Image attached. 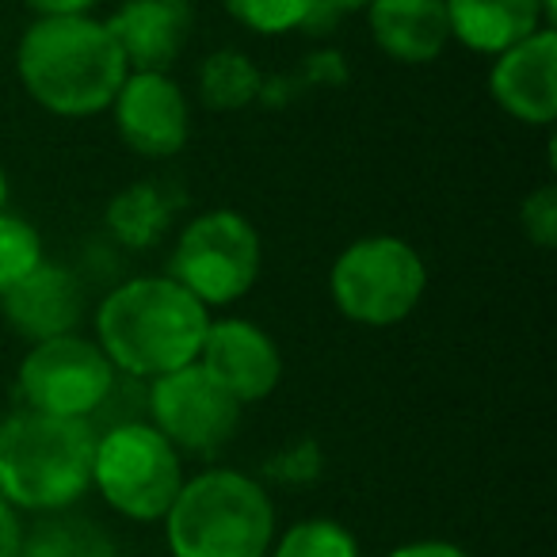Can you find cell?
I'll return each mask as SVG.
<instances>
[{"instance_id":"603a6c76","label":"cell","mask_w":557,"mask_h":557,"mask_svg":"<svg viewBox=\"0 0 557 557\" xmlns=\"http://www.w3.org/2000/svg\"><path fill=\"white\" fill-rule=\"evenodd\" d=\"M519 222H523V233L531 245L554 248L557 245V187L546 184L527 195L523 210H519Z\"/></svg>"},{"instance_id":"6da1fadb","label":"cell","mask_w":557,"mask_h":557,"mask_svg":"<svg viewBox=\"0 0 557 557\" xmlns=\"http://www.w3.org/2000/svg\"><path fill=\"white\" fill-rule=\"evenodd\" d=\"M210 310L169 275L126 278L96 310V344L119 374L153 382L195 363Z\"/></svg>"},{"instance_id":"f1b7e54d","label":"cell","mask_w":557,"mask_h":557,"mask_svg":"<svg viewBox=\"0 0 557 557\" xmlns=\"http://www.w3.org/2000/svg\"><path fill=\"white\" fill-rule=\"evenodd\" d=\"M4 202H9V176L0 169V210H4Z\"/></svg>"},{"instance_id":"8992f818","label":"cell","mask_w":557,"mask_h":557,"mask_svg":"<svg viewBox=\"0 0 557 557\" xmlns=\"http://www.w3.org/2000/svg\"><path fill=\"white\" fill-rule=\"evenodd\" d=\"M92 485L126 519H164L184 485V458L149 420L103 428L96 435Z\"/></svg>"},{"instance_id":"d4e9b609","label":"cell","mask_w":557,"mask_h":557,"mask_svg":"<svg viewBox=\"0 0 557 557\" xmlns=\"http://www.w3.org/2000/svg\"><path fill=\"white\" fill-rule=\"evenodd\" d=\"M371 0H313L306 32H329L336 16H351V12H367Z\"/></svg>"},{"instance_id":"277c9868","label":"cell","mask_w":557,"mask_h":557,"mask_svg":"<svg viewBox=\"0 0 557 557\" xmlns=\"http://www.w3.org/2000/svg\"><path fill=\"white\" fill-rule=\"evenodd\" d=\"M164 523L172 557H263L275 539L268 493L237 470H202L184 481Z\"/></svg>"},{"instance_id":"d6986e66","label":"cell","mask_w":557,"mask_h":557,"mask_svg":"<svg viewBox=\"0 0 557 557\" xmlns=\"http://www.w3.org/2000/svg\"><path fill=\"white\" fill-rule=\"evenodd\" d=\"M169 222H172V202L153 184L126 187L108 207V230L131 248H149L169 230Z\"/></svg>"},{"instance_id":"83f0119b","label":"cell","mask_w":557,"mask_h":557,"mask_svg":"<svg viewBox=\"0 0 557 557\" xmlns=\"http://www.w3.org/2000/svg\"><path fill=\"white\" fill-rule=\"evenodd\" d=\"M389 557H470V554L450 546V542H409V546L394 549Z\"/></svg>"},{"instance_id":"3957f363","label":"cell","mask_w":557,"mask_h":557,"mask_svg":"<svg viewBox=\"0 0 557 557\" xmlns=\"http://www.w3.org/2000/svg\"><path fill=\"white\" fill-rule=\"evenodd\" d=\"M100 428L92 420L20 409L0 420V500L24 511H65L92 488Z\"/></svg>"},{"instance_id":"4fadbf2b","label":"cell","mask_w":557,"mask_h":557,"mask_svg":"<svg viewBox=\"0 0 557 557\" xmlns=\"http://www.w3.org/2000/svg\"><path fill=\"white\" fill-rule=\"evenodd\" d=\"M115 35L131 73H169L191 39V0H123L103 20Z\"/></svg>"},{"instance_id":"9a60e30c","label":"cell","mask_w":557,"mask_h":557,"mask_svg":"<svg viewBox=\"0 0 557 557\" xmlns=\"http://www.w3.org/2000/svg\"><path fill=\"white\" fill-rule=\"evenodd\" d=\"M367 27L374 47L401 65H428L447 50V0H371Z\"/></svg>"},{"instance_id":"484cf974","label":"cell","mask_w":557,"mask_h":557,"mask_svg":"<svg viewBox=\"0 0 557 557\" xmlns=\"http://www.w3.org/2000/svg\"><path fill=\"white\" fill-rule=\"evenodd\" d=\"M20 546H24V527H20L16 508L0 500V557H20Z\"/></svg>"},{"instance_id":"9c48e42d","label":"cell","mask_w":557,"mask_h":557,"mask_svg":"<svg viewBox=\"0 0 557 557\" xmlns=\"http://www.w3.org/2000/svg\"><path fill=\"white\" fill-rule=\"evenodd\" d=\"M245 405L230 397L199 363L161 374L146 386V417L180 455L210 458L237 435Z\"/></svg>"},{"instance_id":"7c38bea8","label":"cell","mask_w":557,"mask_h":557,"mask_svg":"<svg viewBox=\"0 0 557 557\" xmlns=\"http://www.w3.org/2000/svg\"><path fill=\"white\" fill-rule=\"evenodd\" d=\"M488 92L511 119L527 126H554L557 119V32L542 27L531 39L496 54Z\"/></svg>"},{"instance_id":"30bf717a","label":"cell","mask_w":557,"mask_h":557,"mask_svg":"<svg viewBox=\"0 0 557 557\" xmlns=\"http://www.w3.org/2000/svg\"><path fill=\"white\" fill-rule=\"evenodd\" d=\"M111 111L123 146L149 161H169L191 138V108L169 73H126Z\"/></svg>"},{"instance_id":"e0dca14e","label":"cell","mask_w":557,"mask_h":557,"mask_svg":"<svg viewBox=\"0 0 557 557\" xmlns=\"http://www.w3.org/2000/svg\"><path fill=\"white\" fill-rule=\"evenodd\" d=\"M20 557H119V546L92 519L50 511L24 534Z\"/></svg>"},{"instance_id":"4316f807","label":"cell","mask_w":557,"mask_h":557,"mask_svg":"<svg viewBox=\"0 0 557 557\" xmlns=\"http://www.w3.org/2000/svg\"><path fill=\"white\" fill-rule=\"evenodd\" d=\"M96 0H27L35 16H88Z\"/></svg>"},{"instance_id":"5bb4252c","label":"cell","mask_w":557,"mask_h":557,"mask_svg":"<svg viewBox=\"0 0 557 557\" xmlns=\"http://www.w3.org/2000/svg\"><path fill=\"white\" fill-rule=\"evenodd\" d=\"M4 318L20 336L32 344L50 341V336L77 333L85 318V287L70 268L54 260H42L27 278L0 295Z\"/></svg>"},{"instance_id":"8fae6325","label":"cell","mask_w":557,"mask_h":557,"mask_svg":"<svg viewBox=\"0 0 557 557\" xmlns=\"http://www.w3.org/2000/svg\"><path fill=\"white\" fill-rule=\"evenodd\" d=\"M195 363H199L225 394L237 397L240 405L271 397L278 379H283V356H278L275 341H271L256 321H245V318L210 321Z\"/></svg>"},{"instance_id":"7a4b0ae2","label":"cell","mask_w":557,"mask_h":557,"mask_svg":"<svg viewBox=\"0 0 557 557\" xmlns=\"http://www.w3.org/2000/svg\"><path fill=\"white\" fill-rule=\"evenodd\" d=\"M16 73L42 111L88 119L111 108L131 65L103 20L35 16L16 47Z\"/></svg>"},{"instance_id":"ffe728a7","label":"cell","mask_w":557,"mask_h":557,"mask_svg":"<svg viewBox=\"0 0 557 557\" xmlns=\"http://www.w3.org/2000/svg\"><path fill=\"white\" fill-rule=\"evenodd\" d=\"M42 260L47 256H42L39 230L27 218L0 210V295L16 287L20 278L32 275Z\"/></svg>"},{"instance_id":"ac0fdd59","label":"cell","mask_w":557,"mask_h":557,"mask_svg":"<svg viewBox=\"0 0 557 557\" xmlns=\"http://www.w3.org/2000/svg\"><path fill=\"white\" fill-rule=\"evenodd\" d=\"M263 77L245 50H214L199 65V100L210 111H240L260 100Z\"/></svg>"},{"instance_id":"44dd1931","label":"cell","mask_w":557,"mask_h":557,"mask_svg":"<svg viewBox=\"0 0 557 557\" xmlns=\"http://www.w3.org/2000/svg\"><path fill=\"white\" fill-rule=\"evenodd\" d=\"M275 557H359V542L333 519H302L278 539Z\"/></svg>"},{"instance_id":"cb8c5ba5","label":"cell","mask_w":557,"mask_h":557,"mask_svg":"<svg viewBox=\"0 0 557 557\" xmlns=\"http://www.w3.org/2000/svg\"><path fill=\"white\" fill-rule=\"evenodd\" d=\"M321 473V450L313 440L298 443L290 450H278L275 458L268 462V478L275 481H287V485H306Z\"/></svg>"},{"instance_id":"ba28073f","label":"cell","mask_w":557,"mask_h":557,"mask_svg":"<svg viewBox=\"0 0 557 557\" xmlns=\"http://www.w3.org/2000/svg\"><path fill=\"white\" fill-rule=\"evenodd\" d=\"M119 371L88 336L65 333L32 344L20 363V401L32 412L70 420H92L108 401Z\"/></svg>"},{"instance_id":"2e32d148","label":"cell","mask_w":557,"mask_h":557,"mask_svg":"<svg viewBox=\"0 0 557 557\" xmlns=\"http://www.w3.org/2000/svg\"><path fill=\"white\" fill-rule=\"evenodd\" d=\"M447 24L450 39L466 50L496 58L542 27H554V16L542 0H447Z\"/></svg>"},{"instance_id":"7402d4cb","label":"cell","mask_w":557,"mask_h":557,"mask_svg":"<svg viewBox=\"0 0 557 557\" xmlns=\"http://www.w3.org/2000/svg\"><path fill=\"white\" fill-rule=\"evenodd\" d=\"M225 12L252 35H287L306 27L313 0H222Z\"/></svg>"},{"instance_id":"5b68a950","label":"cell","mask_w":557,"mask_h":557,"mask_svg":"<svg viewBox=\"0 0 557 557\" xmlns=\"http://www.w3.org/2000/svg\"><path fill=\"white\" fill-rule=\"evenodd\" d=\"M428 290L420 252L394 233H371L344 248L329 271L333 306L356 325L386 329L405 321Z\"/></svg>"},{"instance_id":"52a82bcc","label":"cell","mask_w":557,"mask_h":557,"mask_svg":"<svg viewBox=\"0 0 557 557\" xmlns=\"http://www.w3.org/2000/svg\"><path fill=\"white\" fill-rule=\"evenodd\" d=\"M169 278L202 306H233L260 278V233L237 210H207L180 233Z\"/></svg>"}]
</instances>
